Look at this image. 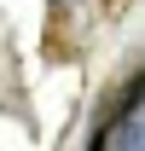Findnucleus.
Instances as JSON below:
<instances>
[{"label":"nucleus","mask_w":145,"mask_h":151,"mask_svg":"<svg viewBox=\"0 0 145 151\" xmlns=\"http://www.w3.org/2000/svg\"><path fill=\"white\" fill-rule=\"evenodd\" d=\"M58 6H70V0H58Z\"/></svg>","instance_id":"nucleus-1"}]
</instances>
